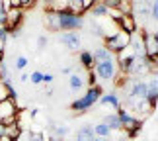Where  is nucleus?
<instances>
[{
  "instance_id": "f257e3e1",
  "label": "nucleus",
  "mask_w": 158,
  "mask_h": 141,
  "mask_svg": "<svg viewBox=\"0 0 158 141\" xmlns=\"http://www.w3.org/2000/svg\"><path fill=\"white\" fill-rule=\"evenodd\" d=\"M102 94H104V90H102V86H98V84H96V86H88L86 94L80 96V98H76V100L70 104V110H72V112H76V114L88 112V110L102 98Z\"/></svg>"
},
{
  "instance_id": "f03ea898",
  "label": "nucleus",
  "mask_w": 158,
  "mask_h": 141,
  "mask_svg": "<svg viewBox=\"0 0 158 141\" xmlns=\"http://www.w3.org/2000/svg\"><path fill=\"white\" fill-rule=\"evenodd\" d=\"M131 39H133V35H129L127 32H123V29H117V32L107 33L104 37V47L107 49L109 53L117 55L119 51H123L125 47L131 45Z\"/></svg>"
},
{
  "instance_id": "7ed1b4c3",
  "label": "nucleus",
  "mask_w": 158,
  "mask_h": 141,
  "mask_svg": "<svg viewBox=\"0 0 158 141\" xmlns=\"http://www.w3.org/2000/svg\"><path fill=\"white\" fill-rule=\"evenodd\" d=\"M0 121H2L4 126L20 121V106H18L16 100L6 98V100L0 102Z\"/></svg>"
},
{
  "instance_id": "20e7f679",
  "label": "nucleus",
  "mask_w": 158,
  "mask_h": 141,
  "mask_svg": "<svg viewBox=\"0 0 158 141\" xmlns=\"http://www.w3.org/2000/svg\"><path fill=\"white\" fill-rule=\"evenodd\" d=\"M84 28V18L76 16L72 12H60L59 14V29L60 32H78Z\"/></svg>"
},
{
  "instance_id": "39448f33",
  "label": "nucleus",
  "mask_w": 158,
  "mask_h": 141,
  "mask_svg": "<svg viewBox=\"0 0 158 141\" xmlns=\"http://www.w3.org/2000/svg\"><path fill=\"white\" fill-rule=\"evenodd\" d=\"M23 24V10L18 8V6H12V8L6 12V32H8L10 35H18V32H20Z\"/></svg>"
},
{
  "instance_id": "423d86ee",
  "label": "nucleus",
  "mask_w": 158,
  "mask_h": 141,
  "mask_svg": "<svg viewBox=\"0 0 158 141\" xmlns=\"http://www.w3.org/2000/svg\"><path fill=\"white\" fill-rule=\"evenodd\" d=\"M117 71L119 69H117V61H115V57L94 65V73L98 75L100 81H113L115 75H117Z\"/></svg>"
},
{
  "instance_id": "0eeeda50",
  "label": "nucleus",
  "mask_w": 158,
  "mask_h": 141,
  "mask_svg": "<svg viewBox=\"0 0 158 141\" xmlns=\"http://www.w3.org/2000/svg\"><path fill=\"white\" fill-rule=\"evenodd\" d=\"M150 73H152L150 61L147 57H135L133 65L129 67V71H127V75L129 77H144V75H150Z\"/></svg>"
},
{
  "instance_id": "6e6552de",
  "label": "nucleus",
  "mask_w": 158,
  "mask_h": 141,
  "mask_svg": "<svg viewBox=\"0 0 158 141\" xmlns=\"http://www.w3.org/2000/svg\"><path fill=\"white\" fill-rule=\"evenodd\" d=\"M115 114L119 116V120H121V131H125V133L133 131L137 126H141V124H143V120H139V118H135V116H131L125 108H119Z\"/></svg>"
},
{
  "instance_id": "1a4fd4ad",
  "label": "nucleus",
  "mask_w": 158,
  "mask_h": 141,
  "mask_svg": "<svg viewBox=\"0 0 158 141\" xmlns=\"http://www.w3.org/2000/svg\"><path fill=\"white\" fill-rule=\"evenodd\" d=\"M115 24L119 26V29L127 32L129 35L139 33V26H137V20H135V16H133V14H123V16H121Z\"/></svg>"
},
{
  "instance_id": "9d476101",
  "label": "nucleus",
  "mask_w": 158,
  "mask_h": 141,
  "mask_svg": "<svg viewBox=\"0 0 158 141\" xmlns=\"http://www.w3.org/2000/svg\"><path fill=\"white\" fill-rule=\"evenodd\" d=\"M60 43H63L66 49H70V51H78L80 49V35L76 32H60Z\"/></svg>"
},
{
  "instance_id": "9b49d317",
  "label": "nucleus",
  "mask_w": 158,
  "mask_h": 141,
  "mask_svg": "<svg viewBox=\"0 0 158 141\" xmlns=\"http://www.w3.org/2000/svg\"><path fill=\"white\" fill-rule=\"evenodd\" d=\"M127 96H131V98H135V100H147V96H148V82H144V81H137V82H133L131 84V88H129V94Z\"/></svg>"
},
{
  "instance_id": "f8f14e48",
  "label": "nucleus",
  "mask_w": 158,
  "mask_h": 141,
  "mask_svg": "<svg viewBox=\"0 0 158 141\" xmlns=\"http://www.w3.org/2000/svg\"><path fill=\"white\" fill-rule=\"evenodd\" d=\"M43 24H45V28L49 29V32H55V33H60V29H59V14L57 12H51V10H45V18H43Z\"/></svg>"
},
{
  "instance_id": "ddd939ff",
  "label": "nucleus",
  "mask_w": 158,
  "mask_h": 141,
  "mask_svg": "<svg viewBox=\"0 0 158 141\" xmlns=\"http://www.w3.org/2000/svg\"><path fill=\"white\" fill-rule=\"evenodd\" d=\"M76 141H96V131L94 126H82L80 130L76 131Z\"/></svg>"
},
{
  "instance_id": "4468645a",
  "label": "nucleus",
  "mask_w": 158,
  "mask_h": 141,
  "mask_svg": "<svg viewBox=\"0 0 158 141\" xmlns=\"http://www.w3.org/2000/svg\"><path fill=\"white\" fill-rule=\"evenodd\" d=\"M102 121H104L111 131H121V120H119L117 114H107V116H104Z\"/></svg>"
},
{
  "instance_id": "2eb2a0df",
  "label": "nucleus",
  "mask_w": 158,
  "mask_h": 141,
  "mask_svg": "<svg viewBox=\"0 0 158 141\" xmlns=\"http://www.w3.org/2000/svg\"><path fill=\"white\" fill-rule=\"evenodd\" d=\"M100 102L102 104H106V106H111L115 112H117V110L121 108V102H119V96L117 94H113V92H109V94H104L100 98Z\"/></svg>"
},
{
  "instance_id": "dca6fc26",
  "label": "nucleus",
  "mask_w": 158,
  "mask_h": 141,
  "mask_svg": "<svg viewBox=\"0 0 158 141\" xmlns=\"http://www.w3.org/2000/svg\"><path fill=\"white\" fill-rule=\"evenodd\" d=\"M22 131H23V127L20 121H16V124H10V126H6V131H4V135H8L12 141H16L18 137L22 135Z\"/></svg>"
},
{
  "instance_id": "f3484780",
  "label": "nucleus",
  "mask_w": 158,
  "mask_h": 141,
  "mask_svg": "<svg viewBox=\"0 0 158 141\" xmlns=\"http://www.w3.org/2000/svg\"><path fill=\"white\" fill-rule=\"evenodd\" d=\"M45 10L57 12V14H60V12H66V10H69V0H53L51 4L45 6Z\"/></svg>"
},
{
  "instance_id": "a211bd4d",
  "label": "nucleus",
  "mask_w": 158,
  "mask_h": 141,
  "mask_svg": "<svg viewBox=\"0 0 158 141\" xmlns=\"http://www.w3.org/2000/svg\"><path fill=\"white\" fill-rule=\"evenodd\" d=\"M80 65L84 67L86 71H90V69H94V55H92V51H80Z\"/></svg>"
},
{
  "instance_id": "6ab92c4d",
  "label": "nucleus",
  "mask_w": 158,
  "mask_h": 141,
  "mask_svg": "<svg viewBox=\"0 0 158 141\" xmlns=\"http://www.w3.org/2000/svg\"><path fill=\"white\" fill-rule=\"evenodd\" d=\"M92 55H94V65H96V63H102V61H107V59H113V53H109L106 47L96 49Z\"/></svg>"
},
{
  "instance_id": "aec40b11",
  "label": "nucleus",
  "mask_w": 158,
  "mask_h": 141,
  "mask_svg": "<svg viewBox=\"0 0 158 141\" xmlns=\"http://www.w3.org/2000/svg\"><path fill=\"white\" fill-rule=\"evenodd\" d=\"M139 14V16H147L150 14V2H144V0H141V2H135V6H133V16Z\"/></svg>"
},
{
  "instance_id": "412c9836",
  "label": "nucleus",
  "mask_w": 158,
  "mask_h": 141,
  "mask_svg": "<svg viewBox=\"0 0 158 141\" xmlns=\"http://www.w3.org/2000/svg\"><path fill=\"white\" fill-rule=\"evenodd\" d=\"M51 135H55V137H59V139H64L66 135H69V127L66 126H55V124H51Z\"/></svg>"
},
{
  "instance_id": "4be33fe9",
  "label": "nucleus",
  "mask_w": 158,
  "mask_h": 141,
  "mask_svg": "<svg viewBox=\"0 0 158 141\" xmlns=\"http://www.w3.org/2000/svg\"><path fill=\"white\" fill-rule=\"evenodd\" d=\"M69 86L72 88V90H80L82 86H84V78H82V75H70V78H69Z\"/></svg>"
},
{
  "instance_id": "5701e85b",
  "label": "nucleus",
  "mask_w": 158,
  "mask_h": 141,
  "mask_svg": "<svg viewBox=\"0 0 158 141\" xmlns=\"http://www.w3.org/2000/svg\"><path fill=\"white\" fill-rule=\"evenodd\" d=\"M129 75H127V73H121V71H117V75H115V78H113V84H115V88H123L127 82H129Z\"/></svg>"
},
{
  "instance_id": "b1692460",
  "label": "nucleus",
  "mask_w": 158,
  "mask_h": 141,
  "mask_svg": "<svg viewBox=\"0 0 158 141\" xmlns=\"http://www.w3.org/2000/svg\"><path fill=\"white\" fill-rule=\"evenodd\" d=\"M90 12H92L94 16H98V18H102V16H104V18H107V12H109V8H107V6H104L102 2H96V4L92 6V10H90Z\"/></svg>"
},
{
  "instance_id": "393cba45",
  "label": "nucleus",
  "mask_w": 158,
  "mask_h": 141,
  "mask_svg": "<svg viewBox=\"0 0 158 141\" xmlns=\"http://www.w3.org/2000/svg\"><path fill=\"white\" fill-rule=\"evenodd\" d=\"M94 131H96V137H109L111 135V130H109L104 121H100L98 126H94Z\"/></svg>"
},
{
  "instance_id": "a878e982",
  "label": "nucleus",
  "mask_w": 158,
  "mask_h": 141,
  "mask_svg": "<svg viewBox=\"0 0 158 141\" xmlns=\"http://www.w3.org/2000/svg\"><path fill=\"white\" fill-rule=\"evenodd\" d=\"M35 4H37V0H12V6H18V8H22L23 12L33 8Z\"/></svg>"
},
{
  "instance_id": "bb28decb",
  "label": "nucleus",
  "mask_w": 158,
  "mask_h": 141,
  "mask_svg": "<svg viewBox=\"0 0 158 141\" xmlns=\"http://www.w3.org/2000/svg\"><path fill=\"white\" fill-rule=\"evenodd\" d=\"M133 6H135V2H133V0H121L119 10L123 12V14H133Z\"/></svg>"
},
{
  "instance_id": "cd10ccee",
  "label": "nucleus",
  "mask_w": 158,
  "mask_h": 141,
  "mask_svg": "<svg viewBox=\"0 0 158 141\" xmlns=\"http://www.w3.org/2000/svg\"><path fill=\"white\" fill-rule=\"evenodd\" d=\"M29 81H31L33 84H41V82H43V73H41V71H33L31 75H29Z\"/></svg>"
},
{
  "instance_id": "c85d7f7f",
  "label": "nucleus",
  "mask_w": 158,
  "mask_h": 141,
  "mask_svg": "<svg viewBox=\"0 0 158 141\" xmlns=\"http://www.w3.org/2000/svg\"><path fill=\"white\" fill-rule=\"evenodd\" d=\"M8 82H10V81H8ZM8 82L0 81V102L6 100V98H10V96H8Z\"/></svg>"
},
{
  "instance_id": "c756f323",
  "label": "nucleus",
  "mask_w": 158,
  "mask_h": 141,
  "mask_svg": "<svg viewBox=\"0 0 158 141\" xmlns=\"http://www.w3.org/2000/svg\"><path fill=\"white\" fill-rule=\"evenodd\" d=\"M26 67H27V57H23V55L16 57V69H18V71H23Z\"/></svg>"
},
{
  "instance_id": "7c9ffc66",
  "label": "nucleus",
  "mask_w": 158,
  "mask_h": 141,
  "mask_svg": "<svg viewBox=\"0 0 158 141\" xmlns=\"http://www.w3.org/2000/svg\"><path fill=\"white\" fill-rule=\"evenodd\" d=\"M98 84V75L94 73V69L88 71V86H96Z\"/></svg>"
},
{
  "instance_id": "2f4dec72",
  "label": "nucleus",
  "mask_w": 158,
  "mask_h": 141,
  "mask_svg": "<svg viewBox=\"0 0 158 141\" xmlns=\"http://www.w3.org/2000/svg\"><path fill=\"white\" fill-rule=\"evenodd\" d=\"M98 2H102L104 6H107V8H119L121 0H98Z\"/></svg>"
},
{
  "instance_id": "473e14b6",
  "label": "nucleus",
  "mask_w": 158,
  "mask_h": 141,
  "mask_svg": "<svg viewBox=\"0 0 158 141\" xmlns=\"http://www.w3.org/2000/svg\"><path fill=\"white\" fill-rule=\"evenodd\" d=\"M29 141H45L43 131H31V135H29Z\"/></svg>"
},
{
  "instance_id": "72a5a7b5",
  "label": "nucleus",
  "mask_w": 158,
  "mask_h": 141,
  "mask_svg": "<svg viewBox=\"0 0 158 141\" xmlns=\"http://www.w3.org/2000/svg\"><path fill=\"white\" fill-rule=\"evenodd\" d=\"M150 14H152L154 20H158V0H152V4H150Z\"/></svg>"
},
{
  "instance_id": "f704fd0d",
  "label": "nucleus",
  "mask_w": 158,
  "mask_h": 141,
  "mask_svg": "<svg viewBox=\"0 0 158 141\" xmlns=\"http://www.w3.org/2000/svg\"><path fill=\"white\" fill-rule=\"evenodd\" d=\"M141 130H143V124H141V126H137L133 131H129V133H127V137H129V139H135V137L139 135V133H141Z\"/></svg>"
},
{
  "instance_id": "c9c22d12",
  "label": "nucleus",
  "mask_w": 158,
  "mask_h": 141,
  "mask_svg": "<svg viewBox=\"0 0 158 141\" xmlns=\"http://www.w3.org/2000/svg\"><path fill=\"white\" fill-rule=\"evenodd\" d=\"M47 47V37L45 35H39L37 37V49H45Z\"/></svg>"
},
{
  "instance_id": "e433bc0d",
  "label": "nucleus",
  "mask_w": 158,
  "mask_h": 141,
  "mask_svg": "<svg viewBox=\"0 0 158 141\" xmlns=\"http://www.w3.org/2000/svg\"><path fill=\"white\" fill-rule=\"evenodd\" d=\"M80 2H82L84 6H86V10L90 12V10H92V6H94L96 2H98V0H80Z\"/></svg>"
},
{
  "instance_id": "4c0bfd02",
  "label": "nucleus",
  "mask_w": 158,
  "mask_h": 141,
  "mask_svg": "<svg viewBox=\"0 0 158 141\" xmlns=\"http://www.w3.org/2000/svg\"><path fill=\"white\" fill-rule=\"evenodd\" d=\"M43 82L45 84H51L53 82V75H43Z\"/></svg>"
},
{
  "instance_id": "58836bf2",
  "label": "nucleus",
  "mask_w": 158,
  "mask_h": 141,
  "mask_svg": "<svg viewBox=\"0 0 158 141\" xmlns=\"http://www.w3.org/2000/svg\"><path fill=\"white\" fill-rule=\"evenodd\" d=\"M20 81H22V82H27V81H29V75H27V73H22Z\"/></svg>"
},
{
  "instance_id": "ea45409f",
  "label": "nucleus",
  "mask_w": 158,
  "mask_h": 141,
  "mask_svg": "<svg viewBox=\"0 0 158 141\" xmlns=\"http://www.w3.org/2000/svg\"><path fill=\"white\" fill-rule=\"evenodd\" d=\"M4 131H6V126L2 124V121H0V137H2V135H4Z\"/></svg>"
},
{
  "instance_id": "a19ab883",
  "label": "nucleus",
  "mask_w": 158,
  "mask_h": 141,
  "mask_svg": "<svg viewBox=\"0 0 158 141\" xmlns=\"http://www.w3.org/2000/svg\"><path fill=\"white\" fill-rule=\"evenodd\" d=\"M150 63H152V67H156V71H158V55H156L152 61H150Z\"/></svg>"
},
{
  "instance_id": "79ce46f5",
  "label": "nucleus",
  "mask_w": 158,
  "mask_h": 141,
  "mask_svg": "<svg viewBox=\"0 0 158 141\" xmlns=\"http://www.w3.org/2000/svg\"><path fill=\"white\" fill-rule=\"evenodd\" d=\"M4 45H6V39H0V51H4Z\"/></svg>"
},
{
  "instance_id": "37998d69",
  "label": "nucleus",
  "mask_w": 158,
  "mask_h": 141,
  "mask_svg": "<svg viewBox=\"0 0 158 141\" xmlns=\"http://www.w3.org/2000/svg\"><path fill=\"white\" fill-rule=\"evenodd\" d=\"M96 141H111L109 137H96Z\"/></svg>"
},
{
  "instance_id": "c03bdc74",
  "label": "nucleus",
  "mask_w": 158,
  "mask_h": 141,
  "mask_svg": "<svg viewBox=\"0 0 158 141\" xmlns=\"http://www.w3.org/2000/svg\"><path fill=\"white\" fill-rule=\"evenodd\" d=\"M4 63V51H0V65Z\"/></svg>"
},
{
  "instance_id": "a18cd8bd",
  "label": "nucleus",
  "mask_w": 158,
  "mask_h": 141,
  "mask_svg": "<svg viewBox=\"0 0 158 141\" xmlns=\"http://www.w3.org/2000/svg\"><path fill=\"white\" fill-rule=\"evenodd\" d=\"M152 35H154V41L158 43V32H156V33H152Z\"/></svg>"
},
{
  "instance_id": "49530a36",
  "label": "nucleus",
  "mask_w": 158,
  "mask_h": 141,
  "mask_svg": "<svg viewBox=\"0 0 158 141\" xmlns=\"http://www.w3.org/2000/svg\"><path fill=\"white\" fill-rule=\"evenodd\" d=\"M43 2H45V6H47V4H51V2H53V0H43Z\"/></svg>"
},
{
  "instance_id": "de8ad7c7",
  "label": "nucleus",
  "mask_w": 158,
  "mask_h": 141,
  "mask_svg": "<svg viewBox=\"0 0 158 141\" xmlns=\"http://www.w3.org/2000/svg\"><path fill=\"white\" fill-rule=\"evenodd\" d=\"M72 141H76V139H72Z\"/></svg>"
}]
</instances>
